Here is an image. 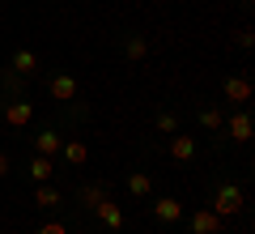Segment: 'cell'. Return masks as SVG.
<instances>
[{
    "label": "cell",
    "instance_id": "cell-1",
    "mask_svg": "<svg viewBox=\"0 0 255 234\" xmlns=\"http://www.w3.org/2000/svg\"><path fill=\"white\" fill-rule=\"evenodd\" d=\"M213 213H217V217H234V213H243V192H238L234 183L217 188V196H213Z\"/></svg>",
    "mask_w": 255,
    "mask_h": 234
},
{
    "label": "cell",
    "instance_id": "cell-2",
    "mask_svg": "<svg viewBox=\"0 0 255 234\" xmlns=\"http://www.w3.org/2000/svg\"><path fill=\"white\" fill-rule=\"evenodd\" d=\"M187 230L191 234H221V217L213 213V209H196V213L187 217Z\"/></svg>",
    "mask_w": 255,
    "mask_h": 234
},
{
    "label": "cell",
    "instance_id": "cell-3",
    "mask_svg": "<svg viewBox=\"0 0 255 234\" xmlns=\"http://www.w3.org/2000/svg\"><path fill=\"white\" fill-rule=\"evenodd\" d=\"M94 213H98V222L107 226V230H119V226H124V209H119L115 200H107V196L94 205Z\"/></svg>",
    "mask_w": 255,
    "mask_h": 234
},
{
    "label": "cell",
    "instance_id": "cell-4",
    "mask_svg": "<svg viewBox=\"0 0 255 234\" xmlns=\"http://www.w3.org/2000/svg\"><path fill=\"white\" fill-rule=\"evenodd\" d=\"M221 94H226L230 102H247L251 98V81H247V77H226V81H221Z\"/></svg>",
    "mask_w": 255,
    "mask_h": 234
},
{
    "label": "cell",
    "instance_id": "cell-5",
    "mask_svg": "<svg viewBox=\"0 0 255 234\" xmlns=\"http://www.w3.org/2000/svg\"><path fill=\"white\" fill-rule=\"evenodd\" d=\"M4 119H9V124L13 128H26L30 124V119H34V107H30V102H9V107H4Z\"/></svg>",
    "mask_w": 255,
    "mask_h": 234
},
{
    "label": "cell",
    "instance_id": "cell-6",
    "mask_svg": "<svg viewBox=\"0 0 255 234\" xmlns=\"http://www.w3.org/2000/svg\"><path fill=\"white\" fill-rule=\"evenodd\" d=\"M51 98L55 102H73L77 98V81H73V77H64V72L51 77Z\"/></svg>",
    "mask_w": 255,
    "mask_h": 234
},
{
    "label": "cell",
    "instance_id": "cell-7",
    "mask_svg": "<svg viewBox=\"0 0 255 234\" xmlns=\"http://www.w3.org/2000/svg\"><path fill=\"white\" fill-rule=\"evenodd\" d=\"M153 217H157V222H179V217H183V205H179L174 196H162V200L153 205Z\"/></svg>",
    "mask_w": 255,
    "mask_h": 234
},
{
    "label": "cell",
    "instance_id": "cell-8",
    "mask_svg": "<svg viewBox=\"0 0 255 234\" xmlns=\"http://www.w3.org/2000/svg\"><path fill=\"white\" fill-rule=\"evenodd\" d=\"M170 158L174 162H191V158H196V136H174L170 141Z\"/></svg>",
    "mask_w": 255,
    "mask_h": 234
},
{
    "label": "cell",
    "instance_id": "cell-9",
    "mask_svg": "<svg viewBox=\"0 0 255 234\" xmlns=\"http://www.w3.org/2000/svg\"><path fill=\"white\" fill-rule=\"evenodd\" d=\"M230 141H251V115L247 111H238V115H230Z\"/></svg>",
    "mask_w": 255,
    "mask_h": 234
},
{
    "label": "cell",
    "instance_id": "cell-10",
    "mask_svg": "<svg viewBox=\"0 0 255 234\" xmlns=\"http://www.w3.org/2000/svg\"><path fill=\"white\" fill-rule=\"evenodd\" d=\"M60 153H64V162H68V166H85V162H90V149H85L81 141H68V145H60Z\"/></svg>",
    "mask_w": 255,
    "mask_h": 234
},
{
    "label": "cell",
    "instance_id": "cell-11",
    "mask_svg": "<svg viewBox=\"0 0 255 234\" xmlns=\"http://www.w3.org/2000/svg\"><path fill=\"white\" fill-rule=\"evenodd\" d=\"M34 145H38V153H43V158H55V153H60V132H51V128H47V132L34 136Z\"/></svg>",
    "mask_w": 255,
    "mask_h": 234
},
{
    "label": "cell",
    "instance_id": "cell-12",
    "mask_svg": "<svg viewBox=\"0 0 255 234\" xmlns=\"http://www.w3.org/2000/svg\"><path fill=\"white\" fill-rule=\"evenodd\" d=\"M51 171H55V162H51V158H43V153H38V158H30V179L47 183V179H51Z\"/></svg>",
    "mask_w": 255,
    "mask_h": 234
},
{
    "label": "cell",
    "instance_id": "cell-13",
    "mask_svg": "<svg viewBox=\"0 0 255 234\" xmlns=\"http://www.w3.org/2000/svg\"><path fill=\"white\" fill-rule=\"evenodd\" d=\"M128 192H132V196H149V192H153V179H149V175H128Z\"/></svg>",
    "mask_w": 255,
    "mask_h": 234
},
{
    "label": "cell",
    "instance_id": "cell-14",
    "mask_svg": "<svg viewBox=\"0 0 255 234\" xmlns=\"http://www.w3.org/2000/svg\"><path fill=\"white\" fill-rule=\"evenodd\" d=\"M34 205L38 209H55V205H60V188H47V183H43V188L34 192Z\"/></svg>",
    "mask_w": 255,
    "mask_h": 234
},
{
    "label": "cell",
    "instance_id": "cell-15",
    "mask_svg": "<svg viewBox=\"0 0 255 234\" xmlns=\"http://www.w3.org/2000/svg\"><path fill=\"white\" fill-rule=\"evenodd\" d=\"M34 51H26V47H21V51H13V68H17V72H34Z\"/></svg>",
    "mask_w": 255,
    "mask_h": 234
},
{
    "label": "cell",
    "instance_id": "cell-16",
    "mask_svg": "<svg viewBox=\"0 0 255 234\" xmlns=\"http://www.w3.org/2000/svg\"><path fill=\"white\" fill-rule=\"evenodd\" d=\"M124 51H128V60H145L149 43H145V38H140V34H132V38H128V47H124Z\"/></svg>",
    "mask_w": 255,
    "mask_h": 234
},
{
    "label": "cell",
    "instance_id": "cell-17",
    "mask_svg": "<svg viewBox=\"0 0 255 234\" xmlns=\"http://www.w3.org/2000/svg\"><path fill=\"white\" fill-rule=\"evenodd\" d=\"M200 124L209 128V132H217V128L226 124V119H221V111H204V115H200Z\"/></svg>",
    "mask_w": 255,
    "mask_h": 234
},
{
    "label": "cell",
    "instance_id": "cell-18",
    "mask_svg": "<svg viewBox=\"0 0 255 234\" xmlns=\"http://www.w3.org/2000/svg\"><path fill=\"white\" fill-rule=\"evenodd\" d=\"M174 128H179V124H174V115H170V111H162V115H157V132H174Z\"/></svg>",
    "mask_w": 255,
    "mask_h": 234
},
{
    "label": "cell",
    "instance_id": "cell-19",
    "mask_svg": "<svg viewBox=\"0 0 255 234\" xmlns=\"http://www.w3.org/2000/svg\"><path fill=\"white\" fill-rule=\"evenodd\" d=\"M102 196H107V192H102V188H85V192H81V200H85V205H90V209H94V205H98V200H102Z\"/></svg>",
    "mask_w": 255,
    "mask_h": 234
},
{
    "label": "cell",
    "instance_id": "cell-20",
    "mask_svg": "<svg viewBox=\"0 0 255 234\" xmlns=\"http://www.w3.org/2000/svg\"><path fill=\"white\" fill-rule=\"evenodd\" d=\"M38 234H68V230H64L60 222H47V226H43V230H38Z\"/></svg>",
    "mask_w": 255,
    "mask_h": 234
},
{
    "label": "cell",
    "instance_id": "cell-21",
    "mask_svg": "<svg viewBox=\"0 0 255 234\" xmlns=\"http://www.w3.org/2000/svg\"><path fill=\"white\" fill-rule=\"evenodd\" d=\"M0 175H9V153H0Z\"/></svg>",
    "mask_w": 255,
    "mask_h": 234
}]
</instances>
